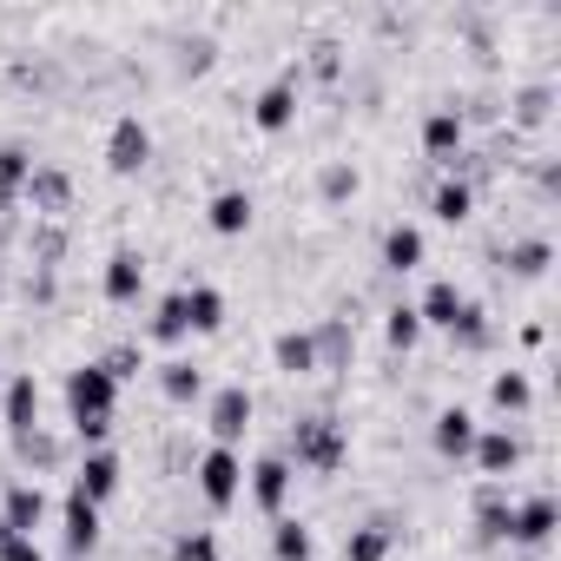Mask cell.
I'll return each instance as SVG.
<instances>
[{
    "label": "cell",
    "instance_id": "obj_1",
    "mask_svg": "<svg viewBox=\"0 0 561 561\" xmlns=\"http://www.w3.org/2000/svg\"><path fill=\"white\" fill-rule=\"evenodd\" d=\"M113 410H119V383L100 370V364H80L67 370V423L87 449H106L113 436Z\"/></svg>",
    "mask_w": 561,
    "mask_h": 561
},
{
    "label": "cell",
    "instance_id": "obj_2",
    "mask_svg": "<svg viewBox=\"0 0 561 561\" xmlns=\"http://www.w3.org/2000/svg\"><path fill=\"white\" fill-rule=\"evenodd\" d=\"M291 456H298L305 469H318V476H337L344 456H351V436H344V423H331V416H305V423H291Z\"/></svg>",
    "mask_w": 561,
    "mask_h": 561
},
{
    "label": "cell",
    "instance_id": "obj_3",
    "mask_svg": "<svg viewBox=\"0 0 561 561\" xmlns=\"http://www.w3.org/2000/svg\"><path fill=\"white\" fill-rule=\"evenodd\" d=\"M251 416H257V403H251V390H244V383H218V390L205 397V430H211V443H225V449H238V443H244Z\"/></svg>",
    "mask_w": 561,
    "mask_h": 561
},
{
    "label": "cell",
    "instance_id": "obj_4",
    "mask_svg": "<svg viewBox=\"0 0 561 561\" xmlns=\"http://www.w3.org/2000/svg\"><path fill=\"white\" fill-rule=\"evenodd\" d=\"M198 495L225 515L238 495H244V462H238V449H225V443H211L205 456H198Z\"/></svg>",
    "mask_w": 561,
    "mask_h": 561
},
{
    "label": "cell",
    "instance_id": "obj_5",
    "mask_svg": "<svg viewBox=\"0 0 561 561\" xmlns=\"http://www.w3.org/2000/svg\"><path fill=\"white\" fill-rule=\"evenodd\" d=\"M106 165H113L119 179H133V172L152 165V126H146L139 113H119V119H113V133H106Z\"/></svg>",
    "mask_w": 561,
    "mask_h": 561
},
{
    "label": "cell",
    "instance_id": "obj_6",
    "mask_svg": "<svg viewBox=\"0 0 561 561\" xmlns=\"http://www.w3.org/2000/svg\"><path fill=\"white\" fill-rule=\"evenodd\" d=\"M251 502L277 522V515H285V502H291V482H298V469H291V456H257L251 469Z\"/></svg>",
    "mask_w": 561,
    "mask_h": 561
},
{
    "label": "cell",
    "instance_id": "obj_7",
    "mask_svg": "<svg viewBox=\"0 0 561 561\" xmlns=\"http://www.w3.org/2000/svg\"><path fill=\"white\" fill-rule=\"evenodd\" d=\"M554 522H561L554 495H522V502L508 508V541H515V548H548V541H554Z\"/></svg>",
    "mask_w": 561,
    "mask_h": 561
},
{
    "label": "cell",
    "instance_id": "obj_8",
    "mask_svg": "<svg viewBox=\"0 0 561 561\" xmlns=\"http://www.w3.org/2000/svg\"><path fill=\"white\" fill-rule=\"evenodd\" d=\"M298 67H285V73H277L257 100H251V119H257V133H285L291 119H298Z\"/></svg>",
    "mask_w": 561,
    "mask_h": 561
},
{
    "label": "cell",
    "instance_id": "obj_9",
    "mask_svg": "<svg viewBox=\"0 0 561 561\" xmlns=\"http://www.w3.org/2000/svg\"><path fill=\"white\" fill-rule=\"evenodd\" d=\"M34 152L21 146V139H8L0 146V238H8V225H14V205L27 198V179H34Z\"/></svg>",
    "mask_w": 561,
    "mask_h": 561
},
{
    "label": "cell",
    "instance_id": "obj_10",
    "mask_svg": "<svg viewBox=\"0 0 561 561\" xmlns=\"http://www.w3.org/2000/svg\"><path fill=\"white\" fill-rule=\"evenodd\" d=\"M462 146H469V119H462L456 106H436V113L423 119V152L449 172V165H462Z\"/></svg>",
    "mask_w": 561,
    "mask_h": 561
},
{
    "label": "cell",
    "instance_id": "obj_11",
    "mask_svg": "<svg viewBox=\"0 0 561 561\" xmlns=\"http://www.w3.org/2000/svg\"><path fill=\"white\" fill-rule=\"evenodd\" d=\"M119 476H126V469H119V456H113V449H87V456H80V469H73V489H80L93 508H106V502L119 495Z\"/></svg>",
    "mask_w": 561,
    "mask_h": 561
},
{
    "label": "cell",
    "instance_id": "obj_12",
    "mask_svg": "<svg viewBox=\"0 0 561 561\" xmlns=\"http://www.w3.org/2000/svg\"><path fill=\"white\" fill-rule=\"evenodd\" d=\"M60 541H67V554H93L100 548V508L67 482V502H60Z\"/></svg>",
    "mask_w": 561,
    "mask_h": 561
},
{
    "label": "cell",
    "instance_id": "obj_13",
    "mask_svg": "<svg viewBox=\"0 0 561 561\" xmlns=\"http://www.w3.org/2000/svg\"><path fill=\"white\" fill-rule=\"evenodd\" d=\"M41 522H47V489L41 482H8V495H0V528L41 535Z\"/></svg>",
    "mask_w": 561,
    "mask_h": 561
},
{
    "label": "cell",
    "instance_id": "obj_14",
    "mask_svg": "<svg viewBox=\"0 0 561 561\" xmlns=\"http://www.w3.org/2000/svg\"><path fill=\"white\" fill-rule=\"evenodd\" d=\"M100 291H106V305H139V291H146V257H139L133 244H119V251L106 257Z\"/></svg>",
    "mask_w": 561,
    "mask_h": 561
},
{
    "label": "cell",
    "instance_id": "obj_15",
    "mask_svg": "<svg viewBox=\"0 0 561 561\" xmlns=\"http://www.w3.org/2000/svg\"><path fill=\"white\" fill-rule=\"evenodd\" d=\"M476 430H482V423H476L462 403H449V410H436V423H430V443H436V456H443V462H462V456L476 449Z\"/></svg>",
    "mask_w": 561,
    "mask_h": 561
},
{
    "label": "cell",
    "instance_id": "obj_16",
    "mask_svg": "<svg viewBox=\"0 0 561 561\" xmlns=\"http://www.w3.org/2000/svg\"><path fill=\"white\" fill-rule=\"evenodd\" d=\"M469 456H476L482 482H502V476L522 462V436H515V430H502V423H495V430H476V449H469Z\"/></svg>",
    "mask_w": 561,
    "mask_h": 561
},
{
    "label": "cell",
    "instance_id": "obj_17",
    "mask_svg": "<svg viewBox=\"0 0 561 561\" xmlns=\"http://www.w3.org/2000/svg\"><path fill=\"white\" fill-rule=\"evenodd\" d=\"M251 192L244 185H225V192H211V205H205V225L218 231V238H244L251 231Z\"/></svg>",
    "mask_w": 561,
    "mask_h": 561
},
{
    "label": "cell",
    "instance_id": "obj_18",
    "mask_svg": "<svg viewBox=\"0 0 561 561\" xmlns=\"http://www.w3.org/2000/svg\"><path fill=\"white\" fill-rule=\"evenodd\" d=\"M456 311H462V285H456V277H430L423 298H416L423 331H449V324H456Z\"/></svg>",
    "mask_w": 561,
    "mask_h": 561
},
{
    "label": "cell",
    "instance_id": "obj_19",
    "mask_svg": "<svg viewBox=\"0 0 561 561\" xmlns=\"http://www.w3.org/2000/svg\"><path fill=\"white\" fill-rule=\"evenodd\" d=\"M0 410H8V436L41 430V383H34V377H14L8 397H0Z\"/></svg>",
    "mask_w": 561,
    "mask_h": 561
},
{
    "label": "cell",
    "instance_id": "obj_20",
    "mask_svg": "<svg viewBox=\"0 0 561 561\" xmlns=\"http://www.w3.org/2000/svg\"><path fill=\"white\" fill-rule=\"evenodd\" d=\"M271 364L285 370V377H311V370H318V344H311V331H277V337H271Z\"/></svg>",
    "mask_w": 561,
    "mask_h": 561
},
{
    "label": "cell",
    "instance_id": "obj_21",
    "mask_svg": "<svg viewBox=\"0 0 561 561\" xmlns=\"http://www.w3.org/2000/svg\"><path fill=\"white\" fill-rule=\"evenodd\" d=\"M508 508H515L508 489H502V482H482V489H476V535H482V541H508Z\"/></svg>",
    "mask_w": 561,
    "mask_h": 561
},
{
    "label": "cell",
    "instance_id": "obj_22",
    "mask_svg": "<svg viewBox=\"0 0 561 561\" xmlns=\"http://www.w3.org/2000/svg\"><path fill=\"white\" fill-rule=\"evenodd\" d=\"M390 548H397V522H383V515L344 535V561H390Z\"/></svg>",
    "mask_w": 561,
    "mask_h": 561
},
{
    "label": "cell",
    "instance_id": "obj_23",
    "mask_svg": "<svg viewBox=\"0 0 561 561\" xmlns=\"http://www.w3.org/2000/svg\"><path fill=\"white\" fill-rule=\"evenodd\" d=\"M423 251H430V244H423V231H416V225H390V231H383V271L410 277V271L423 264Z\"/></svg>",
    "mask_w": 561,
    "mask_h": 561
},
{
    "label": "cell",
    "instance_id": "obj_24",
    "mask_svg": "<svg viewBox=\"0 0 561 561\" xmlns=\"http://www.w3.org/2000/svg\"><path fill=\"white\" fill-rule=\"evenodd\" d=\"M185 324H192V337H211L225 324V291L218 285H185Z\"/></svg>",
    "mask_w": 561,
    "mask_h": 561
},
{
    "label": "cell",
    "instance_id": "obj_25",
    "mask_svg": "<svg viewBox=\"0 0 561 561\" xmlns=\"http://www.w3.org/2000/svg\"><path fill=\"white\" fill-rule=\"evenodd\" d=\"M449 344H456V351H469V357L495 344V324H489V311H482L476 298H462V311H456V324H449Z\"/></svg>",
    "mask_w": 561,
    "mask_h": 561
},
{
    "label": "cell",
    "instance_id": "obj_26",
    "mask_svg": "<svg viewBox=\"0 0 561 561\" xmlns=\"http://www.w3.org/2000/svg\"><path fill=\"white\" fill-rule=\"evenodd\" d=\"M159 390H165V403H198L205 397V370L192 357H165L159 364Z\"/></svg>",
    "mask_w": 561,
    "mask_h": 561
},
{
    "label": "cell",
    "instance_id": "obj_27",
    "mask_svg": "<svg viewBox=\"0 0 561 561\" xmlns=\"http://www.w3.org/2000/svg\"><path fill=\"white\" fill-rule=\"evenodd\" d=\"M271 554L277 561H318V535L305 522H291V515H277L271 522Z\"/></svg>",
    "mask_w": 561,
    "mask_h": 561
},
{
    "label": "cell",
    "instance_id": "obj_28",
    "mask_svg": "<svg viewBox=\"0 0 561 561\" xmlns=\"http://www.w3.org/2000/svg\"><path fill=\"white\" fill-rule=\"evenodd\" d=\"M430 211H436L443 225H462V218L476 211V185H469L462 172H449V179H443V185L430 192Z\"/></svg>",
    "mask_w": 561,
    "mask_h": 561
},
{
    "label": "cell",
    "instance_id": "obj_29",
    "mask_svg": "<svg viewBox=\"0 0 561 561\" xmlns=\"http://www.w3.org/2000/svg\"><path fill=\"white\" fill-rule=\"evenodd\" d=\"M146 337H152V344H185V337H192V324H185V291H165V298L152 305Z\"/></svg>",
    "mask_w": 561,
    "mask_h": 561
},
{
    "label": "cell",
    "instance_id": "obj_30",
    "mask_svg": "<svg viewBox=\"0 0 561 561\" xmlns=\"http://www.w3.org/2000/svg\"><path fill=\"white\" fill-rule=\"evenodd\" d=\"M67 172L60 165H34V179H27V198H34V211H47V218H60L67 211Z\"/></svg>",
    "mask_w": 561,
    "mask_h": 561
},
{
    "label": "cell",
    "instance_id": "obj_31",
    "mask_svg": "<svg viewBox=\"0 0 561 561\" xmlns=\"http://www.w3.org/2000/svg\"><path fill=\"white\" fill-rule=\"evenodd\" d=\"M489 403H495L502 416H522V410L535 403V383H528V370H495V377H489Z\"/></svg>",
    "mask_w": 561,
    "mask_h": 561
},
{
    "label": "cell",
    "instance_id": "obj_32",
    "mask_svg": "<svg viewBox=\"0 0 561 561\" xmlns=\"http://www.w3.org/2000/svg\"><path fill=\"white\" fill-rule=\"evenodd\" d=\"M14 456H21L27 469H60V462H67V443H60L54 430H27V436H14Z\"/></svg>",
    "mask_w": 561,
    "mask_h": 561
},
{
    "label": "cell",
    "instance_id": "obj_33",
    "mask_svg": "<svg viewBox=\"0 0 561 561\" xmlns=\"http://www.w3.org/2000/svg\"><path fill=\"white\" fill-rule=\"evenodd\" d=\"M548 264H554V244H548V238H515V244H508V271H515V277H541Z\"/></svg>",
    "mask_w": 561,
    "mask_h": 561
},
{
    "label": "cell",
    "instance_id": "obj_34",
    "mask_svg": "<svg viewBox=\"0 0 561 561\" xmlns=\"http://www.w3.org/2000/svg\"><path fill=\"white\" fill-rule=\"evenodd\" d=\"M383 337H390V351H416V344H423L416 305H390V311H383Z\"/></svg>",
    "mask_w": 561,
    "mask_h": 561
},
{
    "label": "cell",
    "instance_id": "obj_35",
    "mask_svg": "<svg viewBox=\"0 0 561 561\" xmlns=\"http://www.w3.org/2000/svg\"><path fill=\"white\" fill-rule=\"evenodd\" d=\"M318 192H324V205H344V198L357 192V165H351V159H331V165L318 172Z\"/></svg>",
    "mask_w": 561,
    "mask_h": 561
},
{
    "label": "cell",
    "instance_id": "obj_36",
    "mask_svg": "<svg viewBox=\"0 0 561 561\" xmlns=\"http://www.w3.org/2000/svg\"><path fill=\"white\" fill-rule=\"evenodd\" d=\"M172 561H218V535L211 528H179L172 535Z\"/></svg>",
    "mask_w": 561,
    "mask_h": 561
},
{
    "label": "cell",
    "instance_id": "obj_37",
    "mask_svg": "<svg viewBox=\"0 0 561 561\" xmlns=\"http://www.w3.org/2000/svg\"><path fill=\"white\" fill-rule=\"evenodd\" d=\"M311 344H318V370L351 357V331H344V324H324V331H311Z\"/></svg>",
    "mask_w": 561,
    "mask_h": 561
},
{
    "label": "cell",
    "instance_id": "obj_38",
    "mask_svg": "<svg viewBox=\"0 0 561 561\" xmlns=\"http://www.w3.org/2000/svg\"><path fill=\"white\" fill-rule=\"evenodd\" d=\"M100 370H106L113 383H126V377H139V370H146V357H139V344H113V351L100 357Z\"/></svg>",
    "mask_w": 561,
    "mask_h": 561
},
{
    "label": "cell",
    "instance_id": "obj_39",
    "mask_svg": "<svg viewBox=\"0 0 561 561\" xmlns=\"http://www.w3.org/2000/svg\"><path fill=\"white\" fill-rule=\"evenodd\" d=\"M0 561H47L41 535H14V528H0Z\"/></svg>",
    "mask_w": 561,
    "mask_h": 561
},
{
    "label": "cell",
    "instance_id": "obj_40",
    "mask_svg": "<svg viewBox=\"0 0 561 561\" xmlns=\"http://www.w3.org/2000/svg\"><path fill=\"white\" fill-rule=\"evenodd\" d=\"M548 100H554V93H548V87H528V93H522V106H515V113H522V119H548Z\"/></svg>",
    "mask_w": 561,
    "mask_h": 561
},
{
    "label": "cell",
    "instance_id": "obj_41",
    "mask_svg": "<svg viewBox=\"0 0 561 561\" xmlns=\"http://www.w3.org/2000/svg\"><path fill=\"white\" fill-rule=\"evenodd\" d=\"M0 291H8V264H0Z\"/></svg>",
    "mask_w": 561,
    "mask_h": 561
}]
</instances>
